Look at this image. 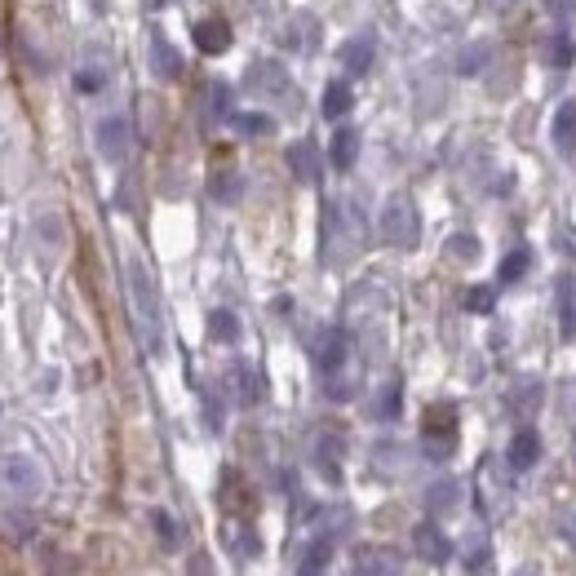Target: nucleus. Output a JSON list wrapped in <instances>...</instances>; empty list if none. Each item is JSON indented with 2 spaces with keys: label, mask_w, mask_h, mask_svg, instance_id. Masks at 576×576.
Listing matches in <instances>:
<instances>
[{
  "label": "nucleus",
  "mask_w": 576,
  "mask_h": 576,
  "mask_svg": "<svg viewBox=\"0 0 576 576\" xmlns=\"http://www.w3.org/2000/svg\"><path fill=\"white\" fill-rule=\"evenodd\" d=\"M541 49H545V63H550V67H572V63H576V40H572L568 32L545 36Z\"/></svg>",
  "instance_id": "412c9836"
},
{
  "label": "nucleus",
  "mask_w": 576,
  "mask_h": 576,
  "mask_svg": "<svg viewBox=\"0 0 576 576\" xmlns=\"http://www.w3.org/2000/svg\"><path fill=\"white\" fill-rule=\"evenodd\" d=\"M244 85H249L253 94L275 98V94H284V89H288V71H284L280 63H275V58H262V63H253V67H249Z\"/></svg>",
  "instance_id": "9d476101"
},
{
  "label": "nucleus",
  "mask_w": 576,
  "mask_h": 576,
  "mask_svg": "<svg viewBox=\"0 0 576 576\" xmlns=\"http://www.w3.org/2000/svg\"><path fill=\"white\" fill-rule=\"evenodd\" d=\"M346 355H351V337H346V328H324V333L315 337V368H320L324 377L342 373Z\"/></svg>",
  "instance_id": "20e7f679"
},
{
  "label": "nucleus",
  "mask_w": 576,
  "mask_h": 576,
  "mask_svg": "<svg viewBox=\"0 0 576 576\" xmlns=\"http://www.w3.org/2000/svg\"><path fill=\"white\" fill-rule=\"evenodd\" d=\"M377 226H382V240L390 244V249H417V240H421L417 204L408 200V195H390Z\"/></svg>",
  "instance_id": "f03ea898"
},
{
  "label": "nucleus",
  "mask_w": 576,
  "mask_h": 576,
  "mask_svg": "<svg viewBox=\"0 0 576 576\" xmlns=\"http://www.w3.org/2000/svg\"><path fill=\"white\" fill-rule=\"evenodd\" d=\"M448 253H452V257H475L479 244L470 240V235H457V240H448Z\"/></svg>",
  "instance_id": "72a5a7b5"
},
{
  "label": "nucleus",
  "mask_w": 576,
  "mask_h": 576,
  "mask_svg": "<svg viewBox=\"0 0 576 576\" xmlns=\"http://www.w3.org/2000/svg\"><path fill=\"white\" fill-rule=\"evenodd\" d=\"M156 5H169V0H156Z\"/></svg>",
  "instance_id": "c9c22d12"
},
{
  "label": "nucleus",
  "mask_w": 576,
  "mask_h": 576,
  "mask_svg": "<svg viewBox=\"0 0 576 576\" xmlns=\"http://www.w3.org/2000/svg\"><path fill=\"white\" fill-rule=\"evenodd\" d=\"M328 160H333V169H342V173L359 160V133H355L351 125L333 133V147H328Z\"/></svg>",
  "instance_id": "a211bd4d"
},
{
  "label": "nucleus",
  "mask_w": 576,
  "mask_h": 576,
  "mask_svg": "<svg viewBox=\"0 0 576 576\" xmlns=\"http://www.w3.org/2000/svg\"><path fill=\"white\" fill-rule=\"evenodd\" d=\"M328 554H333V537L311 541V550H306L302 572H297V576H324V568H328Z\"/></svg>",
  "instance_id": "bb28decb"
},
{
  "label": "nucleus",
  "mask_w": 576,
  "mask_h": 576,
  "mask_svg": "<svg viewBox=\"0 0 576 576\" xmlns=\"http://www.w3.org/2000/svg\"><path fill=\"white\" fill-rule=\"evenodd\" d=\"M191 40H195V49H200V54H226V49H231V40H235V32H231V23H226V18H200V23L191 27Z\"/></svg>",
  "instance_id": "6e6552de"
},
{
  "label": "nucleus",
  "mask_w": 576,
  "mask_h": 576,
  "mask_svg": "<svg viewBox=\"0 0 576 576\" xmlns=\"http://www.w3.org/2000/svg\"><path fill=\"white\" fill-rule=\"evenodd\" d=\"M151 523H156V532H160V545H164V550H178V545H182V532H178V523H173V519H169V514H164V510H156V514H151Z\"/></svg>",
  "instance_id": "7c9ffc66"
},
{
  "label": "nucleus",
  "mask_w": 576,
  "mask_h": 576,
  "mask_svg": "<svg viewBox=\"0 0 576 576\" xmlns=\"http://www.w3.org/2000/svg\"><path fill=\"white\" fill-rule=\"evenodd\" d=\"M5 483L9 488H23V497H32V492L40 488V475H36V466L27 457H9L5 461Z\"/></svg>",
  "instance_id": "aec40b11"
},
{
  "label": "nucleus",
  "mask_w": 576,
  "mask_h": 576,
  "mask_svg": "<svg viewBox=\"0 0 576 576\" xmlns=\"http://www.w3.org/2000/svg\"><path fill=\"white\" fill-rule=\"evenodd\" d=\"M151 71H156L160 80H178V76H182V58H178V49H173L160 32L151 36Z\"/></svg>",
  "instance_id": "ddd939ff"
},
{
  "label": "nucleus",
  "mask_w": 576,
  "mask_h": 576,
  "mask_svg": "<svg viewBox=\"0 0 576 576\" xmlns=\"http://www.w3.org/2000/svg\"><path fill=\"white\" fill-rule=\"evenodd\" d=\"M466 306H470L475 315H492V306H497V293H492L488 284H479V288H470V293H466Z\"/></svg>",
  "instance_id": "2f4dec72"
},
{
  "label": "nucleus",
  "mask_w": 576,
  "mask_h": 576,
  "mask_svg": "<svg viewBox=\"0 0 576 576\" xmlns=\"http://www.w3.org/2000/svg\"><path fill=\"white\" fill-rule=\"evenodd\" d=\"M541 457V439L537 430H519V435L510 439V470H532Z\"/></svg>",
  "instance_id": "4468645a"
},
{
  "label": "nucleus",
  "mask_w": 576,
  "mask_h": 576,
  "mask_svg": "<svg viewBox=\"0 0 576 576\" xmlns=\"http://www.w3.org/2000/svg\"><path fill=\"white\" fill-rule=\"evenodd\" d=\"M355 576H399V559L386 545H359L355 550Z\"/></svg>",
  "instance_id": "9b49d317"
},
{
  "label": "nucleus",
  "mask_w": 576,
  "mask_h": 576,
  "mask_svg": "<svg viewBox=\"0 0 576 576\" xmlns=\"http://www.w3.org/2000/svg\"><path fill=\"white\" fill-rule=\"evenodd\" d=\"M399 404H404V386L390 382L382 395H377V408H373V413L382 417V421H395V417H399Z\"/></svg>",
  "instance_id": "c85d7f7f"
},
{
  "label": "nucleus",
  "mask_w": 576,
  "mask_h": 576,
  "mask_svg": "<svg viewBox=\"0 0 576 576\" xmlns=\"http://www.w3.org/2000/svg\"><path fill=\"white\" fill-rule=\"evenodd\" d=\"M541 5L550 9L554 18H572V14H576V0H541Z\"/></svg>",
  "instance_id": "f704fd0d"
},
{
  "label": "nucleus",
  "mask_w": 576,
  "mask_h": 576,
  "mask_svg": "<svg viewBox=\"0 0 576 576\" xmlns=\"http://www.w3.org/2000/svg\"><path fill=\"white\" fill-rule=\"evenodd\" d=\"M528 266H532V253H528V249H514V253H506V262H501L497 280H501V284L523 280V275H528Z\"/></svg>",
  "instance_id": "cd10ccee"
},
{
  "label": "nucleus",
  "mask_w": 576,
  "mask_h": 576,
  "mask_svg": "<svg viewBox=\"0 0 576 576\" xmlns=\"http://www.w3.org/2000/svg\"><path fill=\"white\" fill-rule=\"evenodd\" d=\"M483 58H488V49H483V45L466 49V58L457 63V71H466V76H470V71H479V67H483Z\"/></svg>",
  "instance_id": "473e14b6"
},
{
  "label": "nucleus",
  "mask_w": 576,
  "mask_h": 576,
  "mask_svg": "<svg viewBox=\"0 0 576 576\" xmlns=\"http://www.w3.org/2000/svg\"><path fill=\"white\" fill-rule=\"evenodd\" d=\"M554 315H559V337L572 342L576 337V280L572 275L554 280Z\"/></svg>",
  "instance_id": "1a4fd4ad"
},
{
  "label": "nucleus",
  "mask_w": 576,
  "mask_h": 576,
  "mask_svg": "<svg viewBox=\"0 0 576 576\" xmlns=\"http://www.w3.org/2000/svg\"><path fill=\"white\" fill-rule=\"evenodd\" d=\"M421 444H426L430 461H448L457 448V408L452 404H430L426 421H421Z\"/></svg>",
  "instance_id": "7ed1b4c3"
},
{
  "label": "nucleus",
  "mask_w": 576,
  "mask_h": 576,
  "mask_svg": "<svg viewBox=\"0 0 576 576\" xmlns=\"http://www.w3.org/2000/svg\"><path fill=\"white\" fill-rule=\"evenodd\" d=\"M226 382H231V399H235L240 408H253L257 399H262V377H257L253 364H231Z\"/></svg>",
  "instance_id": "f8f14e48"
},
{
  "label": "nucleus",
  "mask_w": 576,
  "mask_h": 576,
  "mask_svg": "<svg viewBox=\"0 0 576 576\" xmlns=\"http://www.w3.org/2000/svg\"><path fill=\"white\" fill-rule=\"evenodd\" d=\"M342 67H346V76H364L368 67H373V40L368 36H355V40H346L342 45Z\"/></svg>",
  "instance_id": "dca6fc26"
},
{
  "label": "nucleus",
  "mask_w": 576,
  "mask_h": 576,
  "mask_svg": "<svg viewBox=\"0 0 576 576\" xmlns=\"http://www.w3.org/2000/svg\"><path fill=\"white\" fill-rule=\"evenodd\" d=\"M413 550H417V559L421 563H435V568H439V563H448L452 559V541L444 537V528H435V523H417V528H413Z\"/></svg>",
  "instance_id": "423d86ee"
},
{
  "label": "nucleus",
  "mask_w": 576,
  "mask_h": 576,
  "mask_svg": "<svg viewBox=\"0 0 576 576\" xmlns=\"http://www.w3.org/2000/svg\"><path fill=\"white\" fill-rule=\"evenodd\" d=\"M554 147H559L563 156L576 151V98H568L559 111H554Z\"/></svg>",
  "instance_id": "2eb2a0df"
},
{
  "label": "nucleus",
  "mask_w": 576,
  "mask_h": 576,
  "mask_svg": "<svg viewBox=\"0 0 576 576\" xmlns=\"http://www.w3.org/2000/svg\"><path fill=\"white\" fill-rule=\"evenodd\" d=\"M288 169H293L297 182H306V187H315L324 173V160H320V147H315L311 138H297L293 147H288Z\"/></svg>",
  "instance_id": "0eeeda50"
},
{
  "label": "nucleus",
  "mask_w": 576,
  "mask_h": 576,
  "mask_svg": "<svg viewBox=\"0 0 576 576\" xmlns=\"http://www.w3.org/2000/svg\"><path fill=\"white\" fill-rule=\"evenodd\" d=\"M461 506V488L452 479H439L435 488L426 492V510L430 514H448V510H457Z\"/></svg>",
  "instance_id": "4be33fe9"
},
{
  "label": "nucleus",
  "mask_w": 576,
  "mask_h": 576,
  "mask_svg": "<svg viewBox=\"0 0 576 576\" xmlns=\"http://www.w3.org/2000/svg\"><path fill=\"white\" fill-rule=\"evenodd\" d=\"M102 85H107V71H102L98 63H85V67L76 71V89H80V94H98Z\"/></svg>",
  "instance_id": "c756f323"
},
{
  "label": "nucleus",
  "mask_w": 576,
  "mask_h": 576,
  "mask_svg": "<svg viewBox=\"0 0 576 576\" xmlns=\"http://www.w3.org/2000/svg\"><path fill=\"white\" fill-rule=\"evenodd\" d=\"M209 195L218 204H235L244 195V178H240V169H218L209 178Z\"/></svg>",
  "instance_id": "6ab92c4d"
},
{
  "label": "nucleus",
  "mask_w": 576,
  "mask_h": 576,
  "mask_svg": "<svg viewBox=\"0 0 576 576\" xmlns=\"http://www.w3.org/2000/svg\"><path fill=\"white\" fill-rule=\"evenodd\" d=\"M231 125H235V133H240V138H266V133L275 129V120L262 116V111H235Z\"/></svg>",
  "instance_id": "393cba45"
},
{
  "label": "nucleus",
  "mask_w": 576,
  "mask_h": 576,
  "mask_svg": "<svg viewBox=\"0 0 576 576\" xmlns=\"http://www.w3.org/2000/svg\"><path fill=\"white\" fill-rule=\"evenodd\" d=\"M342 439H333V435H324L320 439V448H315V457H320V470H324V479H342V466H337V457H342Z\"/></svg>",
  "instance_id": "a878e982"
},
{
  "label": "nucleus",
  "mask_w": 576,
  "mask_h": 576,
  "mask_svg": "<svg viewBox=\"0 0 576 576\" xmlns=\"http://www.w3.org/2000/svg\"><path fill=\"white\" fill-rule=\"evenodd\" d=\"M125 288H129V315H133V328H138V342L147 346V355H160L164 351V324H160V297H156V284H151L147 266L129 262Z\"/></svg>",
  "instance_id": "f257e3e1"
},
{
  "label": "nucleus",
  "mask_w": 576,
  "mask_h": 576,
  "mask_svg": "<svg viewBox=\"0 0 576 576\" xmlns=\"http://www.w3.org/2000/svg\"><path fill=\"white\" fill-rule=\"evenodd\" d=\"M209 337H213V342H226V346L240 342V315L222 311V306H218V311H209Z\"/></svg>",
  "instance_id": "b1692460"
},
{
  "label": "nucleus",
  "mask_w": 576,
  "mask_h": 576,
  "mask_svg": "<svg viewBox=\"0 0 576 576\" xmlns=\"http://www.w3.org/2000/svg\"><path fill=\"white\" fill-rule=\"evenodd\" d=\"M231 107H235V89L222 85V80H213V85L204 89V116L218 125V120H231V116H235Z\"/></svg>",
  "instance_id": "f3484780"
},
{
  "label": "nucleus",
  "mask_w": 576,
  "mask_h": 576,
  "mask_svg": "<svg viewBox=\"0 0 576 576\" xmlns=\"http://www.w3.org/2000/svg\"><path fill=\"white\" fill-rule=\"evenodd\" d=\"M351 107H355L351 85H346V80H333V85L324 89V116H328V120H342Z\"/></svg>",
  "instance_id": "5701e85b"
},
{
  "label": "nucleus",
  "mask_w": 576,
  "mask_h": 576,
  "mask_svg": "<svg viewBox=\"0 0 576 576\" xmlns=\"http://www.w3.org/2000/svg\"><path fill=\"white\" fill-rule=\"evenodd\" d=\"M98 151H102V160H111V164L129 160V151H133V125H129L125 116L98 120Z\"/></svg>",
  "instance_id": "39448f33"
}]
</instances>
